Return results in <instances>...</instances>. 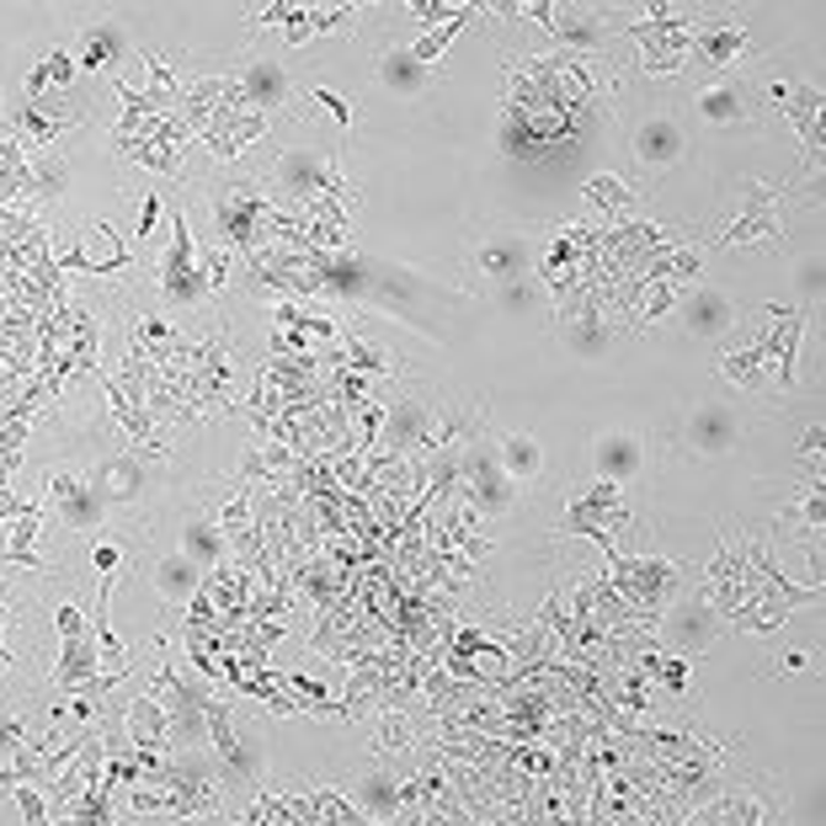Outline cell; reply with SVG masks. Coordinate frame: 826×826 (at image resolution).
<instances>
[{"label":"cell","mask_w":826,"mask_h":826,"mask_svg":"<svg viewBox=\"0 0 826 826\" xmlns=\"http://www.w3.org/2000/svg\"><path fill=\"white\" fill-rule=\"evenodd\" d=\"M635 160L639 165H651V171H672L677 160L688 155V133H683V123L677 118H645L635 129Z\"/></svg>","instance_id":"6da1fadb"},{"label":"cell","mask_w":826,"mask_h":826,"mask_svg":"<svg viewBox=\"0 0 826 826\" xmlns=\"http://www.w3.org/2000/svg\"><path fill=\"white\" fill-rule=\"evenodd\" d=\"M677 320H683L688 336L719 342V336L736 325V304H731V293H719V289H693L688 299L677 304Z\"/></svg>","instance_id":"7a4b0ae2"},{"label":"cell","mask_w":826,"mask_h":826,"mask_svg":"<svg viewBox=\"0 0 826 826\" xmlns=\"http://www.w3.org/2000/svg\"><path fill=\"white\" fill-rule=\"evenodd\" d=\"M533 256H538V245L528 235H491L475 251V266L496 283H523L533 272Z\"/></svg>","instance_id":"3957f363"},{"label":"cell","mask_w":826,"mask_h":826,"mask_svg":"<svg viewBox=\"0 0 826 826\" xmlns=\"http://www.w3.org/2000/svg\"><path fill=\"white\" fill-rule=\"evenodd\" d=\"M203 289H209V272H198V266H192V235H187L182 224H177L171 256H165V293L187 304V299H198Z\"/></svg>","instance_id":"277c9868"},{"label":"cell","mask_w":826,"mask_h":826,"mask_svg":"<svg viewBox=\"0 0 826 826\" xmlns=\"http://www.w3.org/2000/svg\"><path fill=\"white\" fill-rule=\"evenodd\" d=\"M746 112H752V91H746L742 80H715V85L698 97V118L715 123V129H725V123H746Z\"/></svg>","instance_id":"5b68a950"},{"label":"cell","mask_w":826,"mask_h":826,"mask_svg":"<svg viewBox=\"0 0 826 826\" xmlns=\"http://www.w3.org/2000/svg\"><path fill=\"white\" fill-rule=\"evenodd\" d=\"M768 230H773V198L763 187H752V192H746V209L736 213V224L719 235V245H746V240H763Z\"/></svg>","instance_id":"8992f818"},{"label":"cell","mask_w":826,"mask_h":826,"mask_svg":"<svg viewBox=\"0 0 826 826\" xmlns=\"http://www.w3.org/2000/svg\"><path fill=\"white\" fill-rule=\"evenodd\" d=\"M688 437H693V449H704V453L731 449V443H736V416H731L725 405H704L688 422Z\"/></svg>","instance_id":"52a82bcc"},{"label":"cell","mask_w":826,"mask_h":826,"mask_svg":"<svg viewBox=\"0 0 826 826\" xmlns=\"http://www.w3.org/2000/svg\"><path fill=\"white\" fill-rule=\"evenodd\" d=\"M379 80H384L395 97H422V91H426V64H416L405 49L384 53V59H379Z\"/></svg>","instance_id":"ba28073f"},{"label":"cell","mask_w":826,"mask_h":826,"mask_svg":"<svg viewBox=\"0 0 826 826\" xmlns=\"http://www.w3.org/2000/svg\"><path fill=\"white\" fill-rule=\"evenodd\" d=\"M746 32L736 22H704L698 27V59L704 64H731L736 53H742Z\"/></svg>","instance_id":"9c48e42d"},{"label":"cell","mask_w":826,"mask_h":826,"mask_svg":"<svg viewBox=\"0 0 826 826\" xmlns=\"http://www.w3.org/2000/svg\"><path fill=\"white\" fill-rule=\"evenodd\" d=\"M245 97L251 102H262V107H278L283 97H289V75L272 64V59H256V64H245Z\"/></svg>","instance_id":"30bf717a"},{"label":"cell","mask_w":826,"mask_h":826,"mask_svg":"<svg viewBox=\"0 0 826 826\" xmlns=\"http://www.w3.org/2000/svg\"><path fill=\"white\" fill-rule=\"evenodd\" d=\"M597 470L608 480H624L639 470V443L629 437V432H613V437H603L597 443Z\"/></svg>","instance_id":"8fae6325"},{"label":"cell","mask_w":826,"mask_h":826,"mask_svg":"<svg viewBox=\"0 0 826 826\" xmlns=\"http://www.w3.org/2000/svg\"><path fill=\"white\" fill-rule=\"evenodd\" d=\"M550 27H555V38H565L571 49H597V43H603V22L586 17V11H550Z\"/></svg>","instance_id":"7c38bea8"},{"label":"cell","mask_w":826,"mask_h":826,"mask_svg":"<svg viewBox=\"0 0 826 826\" xmlns=\"http://www.w3.org/2000/svg\"><path fill=\"white\" fill-rule=\"evenodd\" d=\"M565 346H571L576 357H603V352L613 346V325H603L597 315H586L565 331Z\"/></svg>","instance_id":"4fadbf2b"},{"label":"cell","mask_w":826,"mask_h":826,"mask_svg":"<svg viewBox=\"0 0 826 826\" xmlns=\"http://www.w3.org/2000/svg\"><path fill=\"white\" fill-rule=\"evenodd\" d=\"M59 496H64V517H70V528H91L97 517H102V491H85V485H59Z\"/></svg>","instance_id":"5bb4252c"},{"label":"cell","mask_w":826,"mask_h":826,"mask_svg":"<svg viewBox=\"0 0 826 826\" xmlns=\"http://www.w3.org/2000/svg\"><path fill=\"white\" fill-rule=\"evenodd\" d=\"M464 22H470V11L459 6V11H453L449 22H437V27H432V32L422 38V43H416V49H405V53H411L416 64H426V70H432V59H437V53H443V49L453 43V38H459V27H464Z\"/></svg>","instance_id":"9a60e30c"},{"label":"cell","mask_w":826,"mask_h":826,"mask_svg":"<svg viewBox=\"0 0 826 826\" xmlns=\"http://www.w3.org/2000/svg\"><path fill=\"white\" fill-rule=\"evenodd\" d=\"M278 182H283V192H315L320 187V160L315 155H283Z\"/></svg>","instance_id":"2e32d148"},{"label":"cell","mask_w":826,"mask_h":826,"mask_svg":"<svg viewBox=\"0 0 826 826\" xmlns=\"http://www.w3.org/2000/svg\"><path fill=\"white\" fill-rule=\"evenodd\" d=\"M155 586L165 597H187V592L198 586V565H192V560H160Z\"/></svg>","instance_id":"e0dca14e"},{"label":"cell","mask_w":826,"mask_h":826,"mask_svg":"<svg viewBox=\"0 0 826 826\" xmlns=\"http://www.w3.org/2000/svg\"><path fill=\"white\" fill-rule=\"evenodd\" d=\"M502 310H512L517 320H533V315H544V293L528 289V278L523 283H502V299H496Z\"/></svg>","instance_id":"ac0fdd59"},{"label":"cell","mask_w":826,"mask_h":826,"mask_svg":"<svg viewBox=\"0 0 826 826\" xmlns=\"http://www.w3.org/2000/svg\"><path fill=\"white\" fill-rule=\"evenodd\" d=\"M118 49H123V32H118L112 22H107V27H91V32H85V64H91V70H97V64H107V59H112Z\"/></svg>","instance_id":"d6986e66"},{"label":"cell","mask_w":826,"mask_h":826,"mask_svg":"<svg viewBox=\"0 0 826 826\" xmlns=\"http://www.w3.org/2000/svg\"><path fill=\"white\" fill-rule=\"evenodd\" d=\"M586 198H592V203H603V209H629V203H635V198H629V187L618 182V177H592V182H586Z\"/></svg>","instance_id":"ffe728a7"},{"label":"cell","mask_w":826,"mask_h":826,"mask_svg":"<svg viewBox=\"0 0 826 826\" xmlns=\"http://www.w3.org/2000/svg\"><path fill=\"white\" fill-rule=\"evenodd\" d=\"M506 470L512 475H533L538 470V443L533 437H506Z\"/></svg>","instance_id":"44dd1931"},{"label":"cell","mask_w":826,"mask_h":826,"mask_svg":"<svg viewBox=\"0 0 826 826\" xmlns=\"http://www.w3.org/2000/svg\"><path fill=\"white\" fill-rule=\"evenodd\" d=\"M795 299H822V256L816 251L795 262Z\"/></svg>","instance_id":"7402d4cb"},{"label":"cell","mask_w":826,"mask_h":826,"mask_svg":"<svg viewBox=\"0 0 826 826\" xmlns=\"http://www.w3.org/2000/svg\"><path fill=\"white\" fill-rule=\"evenodd\" d=\"M187 550H192V565H198V560L219 555V538H213L209 528H192V533H187Z\"/></svg>","instance_id":"603a6c76"},{"label":"cell","mask_w":826,"mask_h":826,"mask_svg":"<svg viewBox=\"0 0 826 826\" xmlns=\"http://www.w3.org/2000/svg\"><path fill=\"white\" fill-rule=\"evenodd\" d=\"M112 480H118V485H112V491H118V496H123V491H139V485H133V480H139V464H112Z\"/></svg>","instance_id":"cb8c5ba5"},{"label":"cell","mask_w":826,"mask_h":826,"mask_svg":"<svg viewBox=\"0 0 826 826\" xmlns=\"http://www.w3.org/2000/svg\"><path fill=\"white\" fill-rule=\"evenodd\" d=\"M320 102H325V112H331L336 123H346V118H352V107H346L342 97H331V91H320Z\"/></svg>","instance_id":"d4e9b609"}]
</instances>
